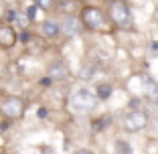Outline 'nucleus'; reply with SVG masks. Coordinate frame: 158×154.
Here are the masks:
<instances>
[{
    "mask_svg": "<svg viewBox=\"0 0 158 154\" xmlns=\"http://www.w3.org/2000/svg\"><path fill=\"white\" fill-rule=\"evenodd\" d=\"M79 19L83 23L85 31H91V33H99V31H110V16H107L106 10H102L99 6H83L81 12H79Z\"/></svg>",
    "mask_w": 158,
    "mask_h": 154,
    "instance_id": "1",
    "label": "nucleus"
},
{
    "mask_svg": "<svg viewBox=\"0 0 158 154\" xmlns=\"http://www.w3.org/2000/svg\"><path fill=\"white\" fill-rule=\"evenodd\" d=\"M98 102L99 99L95 98V94L87 87L75 89L69 98V106L73 110V114H77V116H89V114H93L95 107H98Z\"/></svg>",
    "mask_w": 158,
    "mask_h": 154,
    "instance_id": "2",
    "label": "nucleus"
},
{
    "mask_svg": "<svg viewBox=\"0 0 158 154\" xmlns=\"http://www.w3.org/2000/svg\"><path fill=\"white\" fill-rule=\"evenodd\" d=\"M107 16H110L112 24H116L122 31H130V28L134 27V14H132V8L128 6V2H122V0L110 2Z\"/></svg>",
    "mask_w": 158,
    "mask_h": 154,
    "instance_id": "3",
    "label": "nucleus"
},
{
    "mask_svg": "<svg viewBox=\"0 0 158 154\" xmlns=\"http://www.w3.org/2000/svg\"><path fill=\"white\" fill-rule=\"evenodd\" d=\"M27 114V102L20 95H4L0 99V116L14 122Z\"/></svg>",
    "mask_w": 158,
    "mask_h": 154,
    "instance_id": "4",
    "label": "nucleus"
},
{
    "mask_svg": "<svg viewBox=\"0 0 158 154\" xmlns=\"http://www.w3.org/2000/svg\"><path fill=\"white\" fill-rule=\"evenodd\" d=\"M150 126V116L144 110H130L122 118V130L128 134H140Z\"/></svg>",
    "mask_w": 158,
    "mask_h": 154,
    "instance_id": "5",
    "label": "nucleus"
},
{
    "mask_svg": "<svg viewBox=\"0 0 158 154\" xmlns=\"http://www.w3.org/2000/svg\"><path fill=\"white\" fill-rule=\"evenodd\" d=\"M59 28H61V35L65 39H73V37H77V35H81L85 31L83 23H81V19H79L77 14H65V16L59 20Z\"/></svg>",
    "mask_w": 158,
    "mask_h": 154,
    "instance_id": "6",
    "label": "nucleus"
},
{
    "mask_svg": "<svg viewBox=\"0 0 158 154\" xmlns=\"http://www.w3.org/2000/svg\"><path fill=\"white\" fill-rule=\"evenodd\" d=\"M69 77V65L63 59H55L47 65V79L49 81H65Z\"/></svg>",
    "mask_w": 158,
    "mask_h": 154,
    "instance_id": "7",
    "label": "nucleus"
},
{
    "mask_svg": "<svg viewBox=\"0 0 158 154\" xmlns=\"http://www.w3.org/2000/svg\"><path fill=\"white\" fill-rule=\"evenodd\" d=\"M16 41H19L16 31H14L8 23H6V24H0V49L8 51V49H12L14 45H16Z\"/></svg>",
    "mask_w": 158,
    "mask_h": 154,
    "instance_id": "8",
    "label": "nucleus"
},
{
    "mask_svg": "<svg viewBox=\"0 0 158 154\" xmlns=\"http://www.w3.org/2000/svg\"><path fill=\"white\" fill-rule=\"evenodd\" d=\"M142 89L148 99L158 102V81H154L150 75H142Z\"/></svg>",
    "mask_w": 158,
    "mask_h": 154,
    "instance_id": "9",
    "label": "nucleus"
},
{
    "mask_svg": "<svg viewBox=\"0 0 158 154\" xmlns=\"http://www.w3.org/2000/svg\"><path fill=\"white\" fill-rule=\"evenodd\" d=\"M41 35L45 39H57L61 35L59 23H55V20H45V23L41 24Z\"/></svg>",
    "mask_w": 158,
    "mask_h": 154,
    "instance_id": "10",
    "label": "nucleus"
},
{
    "mask_svg": "<svg viewBox=\"0 0 158 154\" xmlns=\"http://www.w3.org/2000/svg\"><path fill=\"white\" fill-rule=\"evenodd\" d=\"M95 98L99 99V102H106V99H110L112 98V94H114V85L112 83H107V81H99L98 85H95Z\"/></svg>",
    "mask_w": 158,
    "mask_h": 154,
    "instance_id": "11",
    "label": "nucleus"
},
{
    "mask_svg": "<svg viewBox=\"0 0 158 154\" xmlns=\"http://www.w3.org/2000/svg\"><path fill=\"white\" fill-rule=\"evenodd\" d=\"M95 71H98V63H85V67L79 71V79L89 81L95 77Z\"/></svg>",
    "mask_w": 158,
    "mask_h": 154,
    "instance_id": "12",
    "label": "nucleus"
},
{
    "mask_svg": "<svg viewBox=\"0 0 158 154\" xmlns=\"http://www.w3.org/2000/svg\"><path fill=\"white\" fill-rule=\"evenodd\" d=\"M114 150H116V154H132V144L124 138H118L114 142Z\"/></svg>",
    "mask_w": 158,
    "mask_h": 154,
    "instance_id": "13",
    "label": "nucleus"
},
{
    "mask_svg": "<svg viewBox=\"0 0 158 154\" xmlns=\"http://www.w3.org/2000/svg\"><path fill=\"white\" fill-rule=\"evenodd\" d=\"M110 122H112V118L110 116H102V118H98V120L93 122V130L95 132H102V130H106V124H110Z\"/></svg>",
    "mask_w": 158,
    "mask_h": 154,
    "instance_id": "14",
    "label": "nucleus"
},
{
    "mask_svg": "<svg viewBox=\"0 0 158 154\" xmlns=\"http://www.w3.org/2000/svg\"><path fill=\"white\" fill-rule=\"evenodd\" d=\"M35 4L41 10H53L55 8V0H35Z\"/></svg>",
    "mask_w": 158,
    "mask_h": 154,
    "instance_id": "15",
    "label": "nucleus"
},
{
    "mask_svg": "<svg viewBox=\"0 0 158 154\" xmlns=\"http://www.w3.org/2000/svg\"><path fill=\"white\" fill-rule=\"evenodd\" d=\"M24 14H27V20H31V23H33V20L37 19V4H31V6H27Z\"/></svg>",
    "mask_w": 158,
    "mask_h": 154,
    "instance_id": "16",
    "label": "nucleus"
},
{
    "mask_svg": "<svg viewBox=\"0 0 158 154\" xmlns=\"http://www.w3.org/2000/svg\"><path fill=\"white\" fill-rule=\"evenodd\" d=\"M73 154H93L91 150H87V148H79V150H75Z\"/></svg>",
    "mask_w": 158,
    "mask_h": 154,
    "instance_id": "17",
    "label": "nucleus"
},
{
    "mask_svg": "<svg viewBox=\"0 0 158 154\" xmlns=\"http://www.w3.org/2000/svg\"><path fill=\"white\" fill-rule=\"evenodd\" d=\"M6 14V8H4V2H2V0H0V19H2V16H4Z\"/></svg>",
    "mask_w": 158,
    "mask_h": 154,
    "instance_id": "18",
    "label": "nucleus"
},
{
    "mask_svg": "<svg viewBox=\"0 0 158 154\" xmlns=\"http://www.w3.org/2000/svg\"><path fill=\"white\" fill-rule=\"evenodd\" d=\"M154 19L158 20V4H156V8H154Z\"/></svg>",
    "mask_w": 158,
    "mask_h": 154,
    "instance_id": "19",
    "label": "nucleus"
},
{
    "mask_svg": "<svg viewBox=\"0 0 158 154\" xmlns=\"http://www.w3.org/2000/svg\"><path fill=\"white\" fill-rule=\"evenodd\" d=\"M43 154H53V152H51V150H47V152H43Z\"/></svg>",
    "mask_w": 158,
    "mask_h": 154,
    "instance_id": "20",
    "label": "nucleus"
},
{
    "mask_svg": "<svg viewBox=\"0 0 158 154\" xmlns=\"http://www.w3.org/2000/svg\"><path fill=\"white\" fill-rule=\"evenodd\" d=\"M122 2H126V0H122Z\"/></svg>",
    "mask_w": 158,
    "mask_h": 154,
    "instance_id": "21",
    "label": "nucleus"
},
{
    "mask_svg": "<svg viewBox=\"0 0 158 154\" xmlns=\"http://www.w3.org/2000/svg\"><path fill=\"white\" fill-rule=\"evenodd\" d=\"M110 2H112V0H110Z\"/></svg>",
    "mask_w": 158,
    "mask_h": 154,
    "instance_id": "22",
    "label": "nucleus"
},
{
    "mask_svg": "<svg viewBox=\"0 0 158 154\" xmlns=\"http://www.w3.org/2000/svg\"><path fill=\"white\" fill-rule=\"evenodd\" d=\"M156 128H158V126H156Z\"/></svg>",
    "mask_w": 158,
    "mask_h": 154,
    "instance_id": "23",
    "label": "nucleus"
}]
</instances>
